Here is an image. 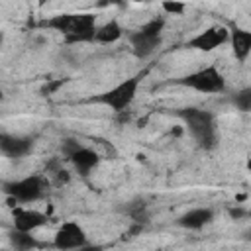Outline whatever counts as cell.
Instances as JSON below:
<instances>
[{
	"mask_svg": "<svg viewBox=\"0 0 251 251\" xmlns=\"http://www.w3.org/2000/svg\"><path fill=\"white\" fill-rule=\"evenodd\" d=\"M122 25L116 22V20H110L106 22L104 25L96 27V33H94V41H100V43H116L120 37H122Z\"/></svg>",
	"mask_w": 251,
	"mask_h": 251,
	"instance_id": "cell-14",
	"label": "cell"
},
{
	"mask_svg": "<svg viewBox=\"0 0 251 251\" xmlns=\"http://www.w3.org/2000/svg\"><path fill=\"white\" fill-rule=\"evenodd\" d=\"M0 43H2V33H0Z\"/></svg>",
	"mask_w": 251,
	"mask_h": 251,
	"instance_id": "cell-20",
	"label": "cell"
},
{
	"mask_svg": "<svg viewBox=\"0 0 251 251\" xmlns=\"http://www.w3.org/2000/svg\"><path fill=\"white\" fill-rule=\"evenodd\" d=\"M12 222H14V229L31 233V231H35V229H39L41 226L47 224V216L43 212H39V210L18 206L12 212Z\"/></svg>",
	"mask_w": 251,
	"mask_h": 251,
	"instance_id": "cell-8",
	"label": "cell"
},
{
	"mask_svg": "<svg viewBox=\"0 0 251 251\" xmlns=\"http://www.w3.org/2000/svg\"><path fill=\"white\" fill-rule=\"evenodd\" d=\"M129 43H131V49L137 57H149L161 45V37H153V35L137 29L129 35Z\"/></svg>",
	"mask_w": 251,
	"mask_h": 251,
	"instance_id": "cell-12",
	"label": "cell"
},
{
	"mask_svg": "<svg viewBox=\"0 0 251 251\" xmlns=\"http://www.w3.org/2000/svg\"><path fill=\"white\" fill-rule=\"evenodd\" d=\"M10 243L16 251H31L37 247V241L31 233H25V231H18V229H12L10 231Z\"/></svg>",
	"mask_w": 251,
	"mask_h": 251,
	"instance_id": "cell-15",
	"label": "cell"
},
{
	"mask_svg": "<svg viewBox=\"0 0 251 251\" xmlns=\"http://www.w3.org/2000/svg\"><path fill=\"white\" fill-rule=\"evenodd\" d=\"M176 82L182 84V86H188V88H192L196 92H204V94H216V92H224L226 90V78L218 71V67H214V65L198 69V71H194L190 75H184Z\"/></svg>",
	"mask_w": 251,
	"mask_h": 251,
	"instance_id": "cell-3",
	"label": "cell"
},
{
	"mask_svg": "<svg viewBox=\"0 0 251 251\" xmlns=\"http://www.w3.org/2000/svg\"><path fill=\"white\" fill-rule=\"evenodd\" d=\"M137 88H139V76H129V78L118 82L114 88L100 94L96 98V102L112 108L114 112H126L129 108V104L133 102V98L137 94Z\"/></svg>",
	"mask_w": 251,
	"mask_h": 251,
	"instance_id": "cell-4",
	"label": "cell"
},
{
	"mask_svg": "<svg viewBox=\"0 0 251 251\" xmlns=\"http://www.w3.org/2000/svg\"><path fill=\"white\" fill-rule=\"evenodd\" d=\"M212 220H214V212L210 208H192V210L184 212L176 224L184 229H200L206 224H210Z\"/></svg>",
	"mask_w": 251,
	"mask_h": 251,
	"instance_id": "cell-11",
	"label": "cell"
},
{
	"mask_svg": "<svg viewBox=\"0 0 251 251\" xmlns=\"http://www.w3.org/2000/svg\"><path fill=\"white\" fill-rule=\"evenodd\" d=\"M227 39H229L227 27H224V25H210V27L198 31L192 39H188V47L208 53V51H214L220 45L227 43Z\"/></svg>",
	"mask_w": 251,
	"mask_h": 251,
	"instance_id": "cell-7",
	"label": "cell"
},
{
	"mask_svg": "<svg viewBox=\"0 0 251 251\" xmlns=\"http://www.w3.org/2000/svg\"><path fill=\"white\" fill-rule=\"evenodd\" d=\"M178 116L184 120L186 127L190 129L192 137L198 141L200 147L212 149L216 145L218 133H216V120L210 112L200 108H184L178 112Z\"/></svg>",
	"mask_w": 251,
	"mask_h": 251,
	"instance_id": "cell-2",
	"label": "cell"
},
{
	"mask_svg": "<svg viewBox=\"0 0 251 251\" xmlns=\"http://www.w3.org/2000/svg\"><path fill=\"white\" fill-rule=\"evenodd\" d=\"M229 39H231V49H233L235 59L243 63L251 53V31L241 29V27H233L229 33Z\"/></svg>",
	"mask_w": 251,
	"mask_h": 251,
	"instance_id": "cell-13",
	"label": "cell"
},
{
	"mask_svg": "<svg viewBox=\"0 0 251 251\" xmlns=\"http://www.w3.org/2000/svg\"><path fill=\"white\" fill-rule=\"evenodd\" d=\"M49 27H55L65 35L67 41H92L96 33L94 16L90 14H61L47 22Z\"/></svg>",
	"mask_w": 251,
	"mask_h": 251,
	"instance_id": "cell-1",
	"label": "cell"
},
{
	"mask_svg": "<svg viewBox=\"0 0 251 251\" xmlns=\"http://www.w3.org/2000/svg\"><path fill=\"white\" fill-rule=\"evenodd\" d=\"M86 243H88L86 233H84L82 226H78L76 222L61 224L59 229L55 231V237H53V247L57 251H75Z\"/></svg>",
	"mask_w": 251,
	"mask_h": 251,
	"instance_id": "cell-6",
	"label": "cell"
},
{
	"mask_svg": "<svg viewBox=\"0 0 251 251\" xmlns=\"http://www.w3.org/2000/svg\"><path fill=\"white\" fill-rule=\"evenodd\" d=\"M45 188V182L41 176L37 175H29L24 176L20 180L8 182L6 184V194L12 198V202H20V204H27V202H35L41 198Z\"/></svg>",
	"mask_w": 251,
	"mask_h": 251,
	"instance_id": "cell-5",
	"label": "cell"
},
{
	"mask_svg": "<svg viewBox=\"0 0 251 251\" xmlns=\"http://www.w3.org/2000/svg\"><path fill=\"white\" fill-rule=\"evenodd\" d=\"M163 6V10L167 12V14H182L184 10H186V4H182V2H163L161 4Z\"/></svg>",
	"mask_w": 251,
	"mask_h": 251,
	"instance_id": "cell-17",
	"label": "cell"
},
{
	"mask_svg": "<svg viewBox=\"0 0 251 251\" xmlns=\"http://www.w3.org/2000/svg\"><path fill=\"white\" fill-rule=\"evenodd\" d=\"M75 251H102V247L100 245H82V247H78V249H75Z\"/></svg>",
	"mask_w": 251,
	"mask_h": 251,
	"instance_id": "cell-19",
	"label": "cell"
},
{
	"mask_svg": "<svg viewBox=\"0 0 251 251\" xmlns=\"http://www.w3.org/2000/svg\"><path fill=\"white\" fill-rule=\"evenodd\" d=\"M69 159H71V163H73V167L78 171V175H82V176H86L92 169H96V165H98V161H100V157L96 155V151H92V149H88V147H82V145H78L73 153H69L67 155Z\"/></svg>",
	"mask_w": 251,
	"mask_h": 251,
	"instance_id": "cell-10",
	"label": "cell"
},
{
	"mask_svg": "<svg viewBox=\"0 0 251 251\" xmlns=\"http://www.w3.org/2000/svg\"><path fill=\"white\" fill-rule=\"evenodd\" d=\"M31 149V139L20 137V135H10V133H0V153L6 157L18 159L27 155Z\"/></svg>",
	"mask_w": 251,
	"mask_h": 251,
	"instance_id": "cell-9",
	"label": "cell"
},
{
	"mask_svg": "<svg viewBox=\"0 0 251 251\" xmlns=\"http://www.w3.org/2000/svg\"><path fill=\"white\" fill-rule=\"evenodd\" d=\"M229 216L235 218V220H239V218H245L247 216V210L241 208V206H235V208H229Z\"/></svg>",
	"mask_w": 251,
	"mask_h": 251,
	"instance_id": "cell-18",
	"label": "cell"
},
{
	"mask_svg": "<svg viewBox=\"0 0 251 251\" xmlns=\"http://www.w3.org/2000/svg\"><path fill=\"white\" fill-rule=\"evenodd\" d=\"M235 106L241 112H249V108H251V88H243L241 92L235 94Z\"/></svg>",
	"mask_w": 251,
	"mask_h": 251,
	"instance_id": "cell-16",
	"label": "cell"
}]
</instances>
